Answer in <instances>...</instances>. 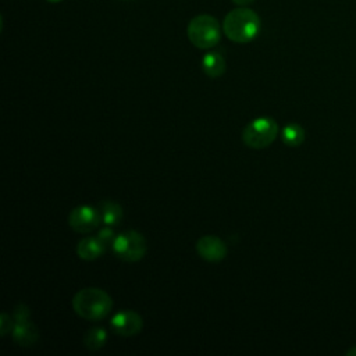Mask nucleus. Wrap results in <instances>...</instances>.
<instances>
[{"label": "nucleus", "mask_w": 356, "mask_h": 356, "mask_svg": "<svg viewBox=\"0 0 356 356\" xmlns=\"http://www.w3.org/2000/svg\"><path fill=\"white\" fill-rule=\"evenodd\" d=\"M278 135V124L271 117H259L250 121L242 131V142L252 149L270 146Z\"/></svg>", "instance_id": "20e7f679"}, {"label": "nucleus", "mask_w": 356, "mask_h": 356, "mask_svg": "<svg viewBox=\"0 0 356 356\" xmlns=\"http://www.w3.org/2000/svg\"><path fill=\"white\" fill-rule=\"evenodd\" d=\"M111 250L124 261H138L146 253V239L138 231H125L114 238Z\"/></svg>", "instance_id": "39448f33"}, {"label": "nucleus", "mask_w": 356, "mask_h": 356, "mask_svg": "<svg viewBox=\"0 0 356 356\" xmlns=\"http://www.w3.org/2000/svg\"><path fill=\"white\" fill-rule=\"evenodd\" d=\"M107 342V332L103 327H92L83 335V345L89 350H99Z\"/></svg>", "instance_id": "ddd939ff"}, {"label": "nucleus", "mask_w": 356, "mask_h": 356, "mask_svg": "<svg viewBox=\"0 0 356 356\" xmlns=\"http://www.w3.org/2000/svg\"><path fill=\"white\" fill-rule=\"evenodd\" d=\"M111 298L100 288H83L72 298L74 312L85 320H102L111 312Z\"/></svg>", "instance_id": "f03ea898"}, {"label": "nucleus", "mask_w": 356, "mask_h": 356, "mask_svg": "<svg viewBox=\"0 0 356 356\" xmlns=\"http://www.w3.org/2000/svg\"><path fill=\"white\" fill-rule=\"evenodd\" d=\"M110 325L113 332L117 335L134 337L140 332L143 327V320L134 310H121L111 317Z\"/></svg>", "instance_id": "6e6552de"}, {"label": "nucleus", "mask_w": 356, "mask_h": 356, "mask_svg": "<svg viewBox=\"0 0 356 356\" xmlns=\"http://www.w3.org/2000/svg\"><path fill=\"white\" fill-rule=\"evenodd\" d=\"M346 355H348V356H350V355H352V356H356V346L348 349V350H346Z\"/></svg>", "instance_id": "f3484780"}, {"label": "nucleus", "mask_w": 356, "mask_h": 356, "mask_svg": "<svg viewBox=\"0 0 356 356\" xmlns=\"http://www.w3.org/2000/svg\"><path fill=\"white\" fill-rule=\"evenodd\" d=\"M281 139L285 145L296 147L305 140V129L296 122H289L282 128Z\"/></svg>", "instance_id": "4468645a"}, {"label": "nucleus", "mask_w": 356, "mask_h": 356, "mask_svg": "<svg viewBox=\"0 0 356 356\" xmlns=\"http://www.w3.org/2000/svg\"><path fill=\"white\" fill-rule=\"evenodd\" d=\"M102 221L100 211L92 206H78L68 214V225L79 234L92 232Z\"/></svg>", "instance_id": "0eeeda50"}, {"label": "nucleus", "mask_w": 356, "mask_h": 356, "mask_svg": "<svg viewBox=\"0 0 356 356\" xmlns=\"http://www.w3.org/2000/svg\"><path fill=\"white\" fill-rule=\"evenodd\" d=\"M202 70L210 78H218L225 72V60L217 51H209L202 58Z\"/></svg>", "instance_id": "9b49d317"}, {"label": "nucleus", "mask_w": 356, "mask_h": 356, "mask_svg": "<svg viewBox=\"0 0 356 356\" xmlns=\"http://www.w3.org/2000/svg\"><path fill=\"white\" fill-rule=\"evenodd\" d=\"M47 1H50V3H57V1H60V0H47Z\"/></svg>", "instance_id": "a211bd4d"}, {"label": "nucleus", "mask_w": 356, "mask_h": 356, "mask_svg": "<svg viewBox=\"0 0 356 356\" xmlns=\"http://www.w3.org/2000/svg\"><path fill=\"white\" fill-rule=\"evenodd\" d=\"M97 238L106 245V246H108V245H113V241H114V232H113V229H111V227H108V225H106L104 228H102L100 231H99V234H97Z\"/></svg>", "instance_id": "2eb2a0df"}, {"label": "nucleus", "mask_w": 356, "mask_h": 356, "mask_svg": "<svg viewBox=\"0 0 356 356\" xmlns=\"http://www.w3.org/2000/svg\"><path fill=\"white\" fill-rule=\"evenodd\" d=\"M106 245L97 236H86L76 245V254L82 260H95L106 252Z\"/></svg>", "instance_id": "9d476101"}, {"label": "nucleus", "mask_w": 356, "mask_h": 356, "mask_svg": "<svg viewBox=\"0 0 356 356\" xmlns=\"http://www.w3.org/2000/svg\"><path fill=\"white\" fill-rule=\"evenodd\" d=\"M102 222L108 227L117 225L122 218V207L113 200H103L99 204Z\"/></svg>", "instance_id": "f8f14e48"}, {"label": "nucleus", "mask_w": 356, "mask_h": 356, "mask_svg": "<svg viewBox=\"0 0 356 356\" xmlns=\"http://www.w3.org/2000/svg\"><path fill=\"white\" fill-rule=\"evenodd\" d=\"M260 18L252 8L241 6L231 10L222 22L225 36L236 43H248L260 32Z\"/></svg>", "instance_id": "f257e3e1"}, {"label": "nucleus", "mask_w": 356, "mask_h": 356, "mask_svg": "<svg viewBox=\"0 0 356 356\" xmlns=\"http://www.w3.org/2000/svg\"><path fill=\"white\" fill-rule=\"evenodd\" d=\"M15 323L13 339L21 346H31L38 341V330L29 320V310L25 305H18L14 313Z\"/></svg>", "instance_id": "423d86ee"}, {"label": "nucleus", "mask_w": 356, "mask_h": 356, "mask_svg": "<svg viewBox=\"0 0 356 356\" xmlns=\"http://www.w3.org/2000/svg\"><path fill=\"white\" fill-rule=\"evenodd\" d=\"M235 4H238V6H248V4H250L253 0H232Z\"/></svg>", "instance_id": "dca6fc26"}, {"label": "nucleus", "mask_w": 356, "mask_h": 356, "mask_svg": "<svg viewBox=\"0 0 356 356\" xmlns=\"http://www.w3.org/2000/svg\"><path fill=\"white\" fill-rule=\"evenodd\" d=\"M196 252L203 260L216 263L225 259L228 250L220 238L214 235H204L196 242Z\"/></svg>", "instance_id": "1a4fd4ad"}, {"label": "nucleus", "mask_w": 356, "mask_h": 356, "mask_svg": "<svg viewBox=\"0 0 356 356\" xmlns=\"http://www.w3.org/2000/svg\"><path fill=\"white\" fill-rule=\"evenodd\" d=\"M189 42L197 49H211L220 42L221 26L218 21L209 14L193 17L186 28Z\"/></svg>", "instance_id": "7ed1b4c3"}]
</instances>
